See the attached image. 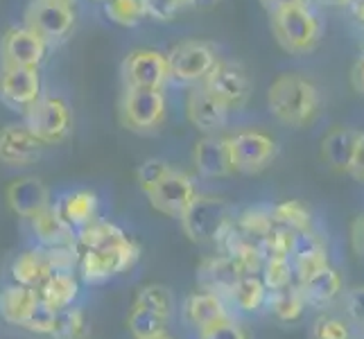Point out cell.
Wrapping results in <instances>:
<instances>
[{
	"label": "cell",
	"instance_id": "obj_29",
	"mask_svg": "<svg viewBox=\"0 0 364 339\" xmlns=\"http://www.w3.org/2000/svg\"><path fill=\"white\" fill-rule=\"evenodd\" d=\"M358 134L360 131L355 129L335 124V127L321 138V158L326 166L335 172L348 174L350 161H353V152H355V143H358Z\"/></svg>",
	"mask_w": 364,
	"mask_h": 339
},
{
	"label": "cell",
	"instance_id": "obj_53",
	"mask_svg": "<svg viewBox=\"0 0 364 339\" xmlns=\"http://www.w3.org/2000/svg\"><path fill=\"white\" fill-rule=\"evenodd\" d=\"M147 339H174V337H172L170 330H168V333H161V335H156V337H147Z\"/></svg>",
	"mask_w": 364,
	"mask_h": 339
},
{
	"label": "cell",
	"instance_id": "obj_32",
	"mask_svg": "<svg viewBox=\"0 0 364 339\" xmlns=\"http://www.w3.org/2000/svg\"><path fill=\"white\" fill-rule=\"evenodd\" d=\"M129 233L122 229V226L109 217L100 215L91 224L82 226L77 231V247L80 251L84 249H100V247H109L114 242H120L122 237H127Z\"/></svg>",
	"mask_w": 364,
	"mask_h": 339
},
{
	"label": "cell",
	"instance_id": "obj_25",
	"mask_svg": "<svg viewBox=\"0 0 364 339\" xmlns=\"http://www.w3.org/2000/svg\"><path fill=\"white\" fill-rule=\"evenodd\" d=\"M267 296H269V290L265 287V283L260 281L258 274H242L227 292L224 301L229 303L233 315L240 317V315H258V312L265 310Z\"/></svg>",
	"mask_w": 364,
	"mask_h": 339
},
{
	"label": "cell",
	"instance_id": "obj_11",
	"mask_svg": "<svg viewBox=\"0 0 364 339\" xmlns=\"http://www.w3.org/2000/svg\"><path fill=\"white\" fill-rule=\"evenodd\" d=\"M235 174H260L279 156V143L272 134L258 127H245L229 134Z\"/></svg>",
	"mask_w": 364,
	"mask_h": 339
},
{
	"label": "cell",
	"instance_id": "obj_22",
	"mask_svg": "<svg viewBox=\"0 0 364 339\" xmlns=\"http://www.w3.org/2000/svg\"><path fill=\"white\" fill-rule=\"evenodd\" d=\"M36 292H39L41 306L55 312H64L80 303L84 283L77 271H53L39 287H36Z\"/></svg>",
	"mask_w": 364,
	"mask_h": 339
},
{
	"label": "cell",
	"instance_id": "obj_1",
	"mask_svg": "<svg viewBox=\"0 0 364 339\" xmlns=\"http://www.w3.org/2000/svg\"><path fill=\"white\" fill-rule=\"evenodd\" d=\"M136 183L152 210L170 220H179L199 193L197 179L191 172L174 168L170 161L159 156L138 166Z\"/></svg>",
	"mask_w": 364,
	"mask_h": 339
},
{
	"label": "cell",
	"instance_id": "obj_38",
	"mask_svg": "<svg viewBox=\"0 0 364 339\" xmlns=\"http://www.w3.org/2000/svg\"><path fill=\"white\" fill-rule=\"evenodd\" d=\"M170 321L163 317L154 315V312H147L143 308L132 306L127 312V330L134 339H147V337H156L161 333H168Z\"/></svg>",
	"mask_w": 364,
	"mask_h": 339
},
{
	"label": "cell",
	"instance_id": "obj_3",
	"mask_svg": "<svg viewBox=\"0 0 364 339\" xmlns=\"http://www.w3.org/2000/svg\"><path fill=\"white\" fill-rule=\"evenodd\" d=\"M269 28L276 43L290 55H310L321 43L323 21L312 9V3L290 5L269 14Z\"/></svg>",
	"mask_w": 364,
	"mask_h": 339
},
{
	"label": "cell",
	"instance_id": "obj_37",
	"mask_svg": "<svg viewBox=\"0 0 364 339\" xmlns=\"http://www.w3.org/2000/svg\"><path fill=\"white\" fill-rule=\"evenodd\" d=\"M91 335V323L86 310L77 303L57 315L55 333L50 339H86Z\"/></svg>",
	"mask_w": 364,
	"mask_h": 339
},
{
	"label": "cell",
	"instance_id": "obj_34",
	"mask_svg": "<svg viewBox=\"0 0 364 339\" xmlns=\"http://www.w3.org/2000/svg\"><path fill=\"white\" fill-rule=\"evenodd\" d=\"M233 226L240 231L245 237L260 244V240L274 229V217H272V206L258 204V206H247L240 212H235Z\"/></svg>",
	"mask_w": 364,
	"mask_h": 339
},
{
	"label": "cell",
	"instance_id": "obj_44",
	"mask_svg": "<svg viewBox=\"0 0 364 339\" xmlns=\"http://www.w3.org/2000/svg\"><path fill=\"white\" fill-rule=\"evenodd\" d=\"M57 315H59V312L50 310L46 306H39V308L34 310V315L28 319V323H25L21 330L30 333L34 337H46V339H50V337H53V333H55Z\"/></svg>",
	"mask_w": 364,
	"mask_h": 339
},
{
	"label": "cell",
	"instance_id": "obj_7",
	"mask_svg": "<svg viewBox=\"0 0 364 339\" xmlns=\"http://www.w3.org/2000/svg\"><path fill=\"white\" fill-rule=\"evenodd\" d=\"M21 120L46 147L64 145L75 129L70 102L61 93H43L23 113Z\"/></svg>",
	"mask_w": 364,
	"mask_h": 339
},
{
	"label": "cell",
	"instance_id": "obj_17",
	"mask_svg": "<svg viewBox=\"0 0 364 339\" xmlns=\"http://www.w3.org/2000/svg\"><path fill=\"white\" fill-rule=\"evenodd\" d=\"M46 145L36 138L25 122H9L0 129V166L23 170L41 158Z\"/></svg>",
	"mask_w": 364,
	"mask_h": 339
},
{
	"label": "cell",
	"instance_id": "obj_36",
	"mask_svg": "<svg viewBox=\"0 0 364 339\" xmlns=\"http://www.w3.org/2000/svg\"><path fill=\"white\" fill-rule=\"evenodd\" d=\"M272 217L276 226L290 229L292 233H304L312 229V212L299 199H285L281 204L272 206Z\"/></svg>",
	"mask_w": 364,
	"mask_h": 339
},
{
	"label": "cell",
	"instance_id": "obj_10",
	"mask_svg": "<svg viewBox=\"0 0 364 339\" xmlns=\"http://www.w3.org/2000/svg\"><path fill=\"white\" fill-rule=\"evenodd\" d=\"M122 89H163L170 86L168 55L159 48H134L120 64Z\"/></svg>",
	"mask_w": 364,
	"mask_h": 339
},
{
	"label": "cell",
	"instance_id": "obj_35",
	"mask_svg": "<svg viewBox=\"0 0 364 339\" xmlns=\"http://www.w3.org/2000/svg\"><path fill=\"white\" fill-rule=\"evenodd\" d=\"M100 7H102V16L111 25H118L124 30L138 28L143 21H147L143 0H105Z\"/></svg>",
	"mask_w": 364,
	"mask_h": 339
},
{
	"label": "cell",
	"instance_id": "obj_14",
	"mask_svg": "<svg viewBox=\"0 0 364 339\" xmlns=\"http://www.w3.org/2000/svg\"><path fill=\"white\" fill-rule=\"evenodd\" d=\"M183 113L186 120L193 124L199 134H222L229 127L233 113L220 97L213 95L204 84L186 89L183 95Z\"/></svg>",
	"mask_w": 364,
	"mask_h": 339
},
{
	"label": "cell",
	"instance_id": "obj_8",
	"mask_svg": "<svg viewBox=\"0 0 364 339\" xmlns=\"http://www.w3.org/2000/svg\"><path fill=\"white\" fill-rule=\"evenodd\" d=\"M166 55L170 68V86H181V89L202 84L222 59L218 45L206 39H183L166 50Z\"/></svg>",
	"mask_w": 364,
	"mask_h": 339
},
{
	"label": "cell",
	"instance_id": "obj_20",
	"mask_svg": "<svg viewBox=\"0 0 364 339\" xmlns=\"http://www.w3.org/2000/svg\"><path fill=\"white\" fill-rule=\"evenodd\" d=\"M28 224V233L30 240L36 247H61V244H75L77 242V231L61 217V212L57 210L55 202L48 208H43L41 212H36L34 217L25 220Z\"/></svg>",
	"mask_w": 364,
	"mask_h": 339
},
{
	"label": "cell",
	"instance_id": "obj_40",
	"mask_svg": "<svg viewBox=\"0 0 364 339\" xmlns=\"http://www.w3.org/2000/svg\"><path fill=\"white\" fill-rule=\"evenodd\" d=\"M294 233L283 226H276L260 240V249L265 258H292Z\"/></svg>",
	"mask_w": 364,
	"mask_h": 339
},
{
	"label": "cell",
	"instance_id": "obj_13",
	"mask_svg": "<svg viewBox=\"0 0 364 339\" xmlns=\"http://www.w3.org/2000/svg\"><path fill=\"white\" fill-rule=\"evenodd\" d=\"M202 84L213 95L220 97L231 113L245 111L251 99V77L240 61L220 59Z\"/></svg>",
	"mask_w": 364,
	"mask_h": 339
},
{
	"label": "cell",
	"instance_id": "obj_43",
	"mask_svg": "<svg viewBox=\"0 0 364 339\" xmlns=\"http://www.w3.org/2000/svg\"><path fill=\"white\" fill-rule=\"evenodd\" d=\"M312 337L315 339H350V325L346 319L323 315L312 325Z\"/></svg>",
	"mask_w": 364,
	"mask_h": 339
},
{
	"label": "cell",
	"instance_id": "obj_31",
	"mask_svg": "<svg viewBox=\"0 0 364 339\" xmlns=\"http://www.w3.org/2000/svg\"><path fill=\"white\" fill-rule=\"evenodd\" d=\"M306 298H304V292H301L299 283H292L283 287V290H276V292H269L267 296V308L272 315L283 321V323H294L304 317L306 312Z\"/></svg>",
	"mask_w": 364,
	"mask_h": 339
},
{
	"label": "cell",
	"instance_id": "obj_27",
	"mask_svg": "<svg viewBox=\"0 0 364 339\" xmlns=\"http://www.w3.org/2000/svg\"><path fill=\"white\" fill-rule=\"evenodd\" d=\"M218 249L235 262V267L240 274H260L262 262H265L260 244L245 237L233 224H231V229L224 233Z\"/></svg>",
	"mask_w": 364,
	"mask_h": 339
},
{
	"label": "cell",
	"instance_id": "obj_48",
	"mask_svg": "<svg viewBox=\"0 0 364 339\" xmlns=\"http://www.w3.org/2000/svg\"><path fill=\"white\" fill-rule=\"evenodd\" d=\"M353 247L360 256H364V215H360L353 224Z\"/></svg>",
	"mask_w": 364,
	"mask_h": 339
},
{
	"label": "cell",
	"instance_id": "obj_51",
	"mask_svg": "<svg viewBox=\"0 0 364 339\" xmlns=\"http://www.w3.org/2000/svg\"><path fill=\"white\" fill-rule=\"evenodd\" d=\"M310 3H317L323 7H342V5H350L353 0H310Z\"/></svg>",
	"mask_w": 364,
	"mask_h": 339
},
{
	"label": "cell",
	"instance_id": "obj_28",
	"mask_svg": "<svg viewBox=\"0 0 364 339\" xmlns=\"http://www.w3.org/2000/svg\"><path fill=\"white\" fill-rule=\"evenodd\" d=\"M240 271H237L235 262L227 254H215L208 256L199 262L197 267V283L199 287L210 292H218L220 296H227V292L233 287V283L240 279Z\"/></svg>",
	"mask_w": 364,
	"mask_h": 339
},
{
	"label": "cell",
	"instance_id": "obj_9",
	"mask_svg": "<svg viewBox=\"0 0 364 339\" xmlns=\"http://www.w3.org/2000/svg\"><path fill=\"white\" fill-rule=\"evenodd\" d=\"M23 25L53 48L66 41L77 25V5L64 0H30L23 9Z\"/></svg>",
	"mask_w": 364,
	"mask_h": 339
},
{
	"label": "cell",
	"instance_id": "obj_21",
	"mask_svg": "<svg viewBox=\"0 0 364 339\" xmlns=\"http://www.w3.org/2000/svg\"><path fill=\"white\" fill-rule=\"evenodd\" d=\"M292 267H294V281L304 283L310 276H315L323 267L331 265L328 247L315 231L294 233V247H292Z\"/></svg>",
	"mask_w": 364,
	"mask_h": 339
},
{
	"label": "cell",
	"instance_id": "obj_6",
	"mask_svg": "<svg viewBox=\"0 0 364 339\" xmlns=\"http://www.w3.org/2000/svg\"><path fill=\"white\" fill-rule=\"evenodd\" d=\"M120 122L132 134L149 136L163 129L170 116L168 91L163 89H122L120 95Z\"/></svg>",
	"mask_w": 364,
	"mask_h": 339
},
{
	"label": "cell",
	"instance_id": "obj_47",
	"mask_svg": "<svg viewBox=\"0 0 364 339\" xmlns=\"http://www.w3.org/2000/svg\"><path fill=\"white\" fill-rule=\"evenodd\" d=\"M350 86H353L360 95H364V55L358 57L353 68H350Z\"/></svg>",
	"mask_w": 364,
	"mask_h": 339
},
{
	"label": "cell",
	"instance_id": "obj_2",
	"mask_svg": "<svg viewBox=\"0 0 364 339\" xmlns=\"http://www.w3.org/2000/svg\"><path fill=\"white\" fill-rule=\"evenodd\" d=\"M267 111L276 122L292 129H304L317 118L321 109L319 86L296 72L279 75L265 95Z\"/></svg>",
	"mask_w": 364,
	"mask_h": 339
},
{
	"label": "cell",
	"instance_id": "obj_50",
	"mask_svg": "<svg viewBox=\"0 0 364 339\" xmlns=\"http://www.w3.org/2000/svg\"><path fill=\"white\" fill-rule=\"evenodd\" d=\"M350 11H353L355 23L364 30V0H353V3H350Z\"/></svg>",
	"mask_w": 364,
	"mask_h": 339
},
{
	"label": "cell",
	"instance_id": "obj_45",
	"mask_svg": "<svg viewBox=\"0 0 364 339\" xmlns=\"http://www.w3.org/2000/svg\"><path fill=\"white\" fill-rule=\"evenodd\" d=\"M344 310L348 319L364 328V285H358L348 290L344 296Z\"/></svg>",
	"mask_w": 364,
	"mask_h": 339
},
{
	"label": "cell",
	"instance_id": "obj_52",
	"mask_svg": "<svg viewBox=\"0 0 364 339\" xmlns=\"http://www.w3.org/2000/svg\"><path fill=\"white\" fill-rule=\"evenodd\" d=\"M191 7H208V5H215L218 0H188Z\"/></svg>",
	"mask_w": 364,
	"mask_h": 339
},
{
	"label": "cell",
	"instance_id": "obj_4",
	"mask_svg": "<svg viewBox=\"0 0 364 339\" xmlns=\"http://www.w3.org/2000/svg\"><path fill=\"white\" fill-rule=\"evenodd\" d=\"M143 258V247L136 237L127 235L120 242L100 249H84L80 251L77 274L84 285L95 287L118 279L136 269Z\"/></svg>",
	"mask_w": 364,
	"mask_h": 339
},
{
	"label": "cell",
	"instance_id": "obj_18",
	"mask_svg": "<svg viewBox=\"0 0 364 339\" xmlns=\"http://www.w3.org/2000/svg\"><path fill=\"white\" fill-rule=\"evenodd\" d=\"M5 202H7L9 210L25 222L53 204L55 195L41 177H32V174H28V177L14 179L5 188Z\"/></svg>",
	"mask_w": 364,
	"mask_h": 339
},
{
	"label": "cell",
	"instance_id": "obj_15",
	"mask_svg": "<svg viewBox=\"0 0 364 339\" xmlns=\"http://www.w3.org/2000/svg\"><path fill=\"white\" fill-rule=\"evenodd\" d=\"M48 53L50 45L23 23L9 25L0 36V66L41 68Z\"/></svg>",
	"mask_w": 364,
	"mask_h": 339
},
{
	"label": "cell",
	"instance_id": "obj_49",
	"mask_svg": "<svg viewBox=\"0 0 364 339\" xmlns=\"http://www.w3.org/2000/svg\"><path fill=\"white\" fill-rule=\"evenodd\" d=\"M301 3H310V0H260V5L265 7L267 14H272L276 9L290 7V5H301Z\"/></svg>",
	"mask_w": 364,
	"mask_h": 339
},
{
	"label": "cell",
	"instance_id": "obj_19",
	"mask_svg": "<svg viewBox=\"0 0 364 339\" xmlns=\"http://www.w3.org/2000/svg\"><path fill=\"white\" fill-rule=\"evenodd\" d=\"M231 315L233 312L227 301H224V296H220L218 292L204 290V287L191 292L181 303V319L188 328L193 330V335L202 333L210 323H215L224 317H231Z\"/></svg>",
	"mask_w": 364,
	"mask_h": 339
},
{
	"label": "cell",
	"instance_id": "obj_42",
	"mask_svg": "<svg viewBox=\"0 0 364 339\" xmlns=\"http://www.w3.org/2000/svg\"><path fill=\"white\" fill-rule=\"evenodd\" d=\"M195 339H249V333L242 325V321L235 315H231V317H224L215 323H210L208 328L197 333Z\"/></svg>",
	"mask_w": 364,
	"mask_h": 339
},
{
	"label": "cell",
	"instance_id": "obj_54",
	"mask_svg": "<svg viewBox=\"0 0 364 339\" xmlns=\"http://www.w3.org/2000/svg\"><path fill=\"white\" fill-rule=\"evenodd\" d=\"M64 3H75V5H77V0H64Z\"/></svg>",
	"mask_w": 364,
	"mask_h": 339
},
{
	"label": "cell",
	"instance_id": "obj_46",
	"mask_svg": "<svg viewBox=\"0 0 364 339\" xmlns=\"http://www.w3.org/2000/svg\"><path fill=\"white\" fill-rule=\"evenodd\" d=\"M348 174L355 181L364 183V134H358V143H355V152H353V161H350Z\"/></svg>",
	"mask_w": 364,
	"mask_h": 339
},
{
	"label": "cell",
	"instance_id": "obj_5",
	"mask_svg": "<svg viewBox=\"0 0 364 339\" xmlns=\"http://www.w3.org/2000/svg\"><path fill=\"white\" fill-rule=\"evenodd\" d=\"M235 217L233 206L222 195L202 193L186 208L179 217L181 231L195 244H220V240L231 229Z\"/></svg>",
	"mask_w": 364,
	"mask_h": 339
},
{
	"label": "cell",
	"instance_id": "obj_41",
	"mask_svg": "<svg viewBox=\"0 0 364 339\" xmlns=\"http://www.w3.org/2000/svg\"><path fill=\"white\" fill-rule=\"evenodd\" d=\"M147 21L156 23H174L186 9H191L188 0H143Z\"/></svg>",
	"mask_w": 364,
	"mask_h": 339
},
{
	"label": "cell",
	"instance_id": "obj_26",
	"mask_svg": "<svg viewBox=\"0 0 364 339\" xmlns=\"http://www.w3.org/2000/svg\"><path fill=\"white\" fill-rule=\"evenodd\" d=\"M50 274H53V267H50L48 251L32 242L25 247L21 254H16L9 265V281L25 285V287H34V290Z\"/></svg>",
	"mask_w": 364,
	"mask_h": 339
},
{
	"label": "cell",
	"instance_id": "obj_23",
	"mask_svg": "<svg viewBox=\"0 0 364 339\" xmlns=\"http://www.w3.org/2000/svg\"><path fill=\"white\" fill-rule=\"evenodd\" d=\"M39 306V292L34 287H25L11 281L5 287H0V321L5 325L23 328Z\"/></svg>",
	"mask_w": 364,
	"mask_h": 339
},
{
	"label": "cell",
	"instance_id": "obj_33",
	"mask_svg": "<svg viewBox=\"0 0 364 339\" xmlns=\"http://www.w3.org/2000/svg\"><path fill=\"white\" fill-rule=\"evenodd\" d=\"M132 306L143 308L147 312H154V315L163 317L166 321H172L174 312H177V301H174L170 287L159 285V283H149V285L138 287Z\"/></svg>",
	"mask_w": 364,
	"mask_h": 339
},
{
	"label": "cell",
	"instance_id": "obj_39",
	"mask_svg": "<svg viewBox=\"0 0 364 339\" xmlns=\"http://www.w3.org/2000/svg\"><path fill=\"white\" fill-rule=\"evenodd\" d=\"M258 276L269 292L283 290V287L296 283L294 281V267H292L290 258H265Z\"/></svg>",
	"mask_w": 364,
	"mask_h": 339
},
{
	"label": "cell",
	"instance_id": "obj_24",
	"mask_svg": "<svg viewBox=\"0 0 364 339\" xmlns=\"http://www.w3.org/2000/svg\"><path fill=\"white\" fill-rule=\"evenodd\" d=\"M55 206L75 231H80L82 226L91 224L100 217V195L91 188H70V190L61 193L55 197Z\"/></svg>",
	"mask_w": 364,
	"mask_h": 339
},
{
	"label": "cell",
	"instance_id": "obj_12",
	"mask_svg": "<svg viewBox=\"0 0 364 339\" xmlns=\"http://www.w3.org/2000/svg\"><path fill=\"white\" fill-rule=\"evenodd\" d=\"M46 93L41 68L0 66V104L23 116Z\"/></svg>",
	"mask_w": 364,
	"mask_h": 339
},
{
	"label": "cell",
	"instance_id": "obj_16",
	"mask_svg": "<svg viewBox=\"0 0 364 339\" xmlns=\"http://www.w3.org/2000/svg\"><path fill=\"white\" fill-rule=\"evenodd\" d=\"M193 168L202 179H227L235 174L229 134H204L193 145Z\"/></svg>",
	"mask_w": 364,
	"mask_h": 339
},
{
	"label": "cell",
	"instance_id": "obj_30",
	"mask_svg": "<svg viewBox=\"0 0 364 339\" xmlns=\"http://www.w3.org/2000/svg\"><path fill=\"white\" fill-rule=\"evenodd\" d=\"M299 287H301V292H304L306 306L323 310L342 294V276L335 267L328 265L321 271H317L315 276H310L308 281L299 283Z\"/></svg>",
	"mask_w": 364,
	"mask_h": 339
}]
</instances>
